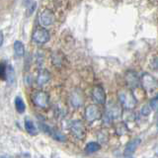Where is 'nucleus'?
<instances>
[{"mask_svg": "<svg viewBox=\"0 0 158 158\" xmlns=\"http://www.w3.org/2000/svg\"><path fill=\"white\" fill-rule=\"evenodd\" d=\"M6 67H7V65L4 62H0V79H2V80H4V79H5Z\"/></svg>", "mask_w": 158, "mask_h": 158, "instance_id": "20", "label": "nucleus"}, {"mask_svg": "<svg viewBox=\"0 0 158 158\" xmlns=\"http://www.w3.org/2000/svg\"><path fill=\"white\" fill-rule=\"evenodd\" d=\"M14 52H15V54H16L17 56L21 57L24 56L25 53V46L22 42L20 41H16L14 43Z\"/></svg>", "mask_w": 158, "mask_h": 158, "instance_id": "15", "label": "nucleus"}, {"mask_svg": "<svg viewBox=\"0 0 158 158\" xmlns=\"http://www.w3.org/2000/svg\"><path fill=\"white\" fill-rule=\"evenodd\" d=\"M101 149V145L98 142H89L85 147V151L87 153H95Z\"/></svg>", "mask_w": 158, "mask_h": 158, "instance_id": "18", "label": "nucleus"}, {"mask_svg": "<svg viewBox=\"0 0 158 158\" xmlns=\"http://www.w3.org/2000/svg\"><path fill=\"white\" fill-rule=\"evenodd\" d=\"M121 117V109L116 104H110L105 113V121L107 123H112L114 120Z\"/></svg>", "mask_w": 158, "mask_h": 158, "instance_id": "6", "label": "nucleus"}, {"mask_svg": "<svg viewBox=\"0 0 158 158\" xmlns=\"http://www.w3.org/2000/svg\"><path fill=\"white\" fill-rule=\"evenodd\" d=\"M70 131L74 137L78 139H83L86 135V128L82 121H73L70 123Z\"/></svg>", "mask_w": 158, "mask_h": 158, "instance_id": "4", "label": "nucleus"}, {"mask_svg": "<svg viewBox=\"0 0 158 158\" xmlns=\"http://www.w3.org/2000/svg\"><path fill=\"white\" fill-rule=\"evenodd\" d=\"M151 65H152V68L154 69L155 71L158 72V57H155L154 59H153Z\"/></svg>", "mask_w": 158, "mask_h": 158, "instance_id": "23", "label": "nucleus"}, {"mask_svg": "<svg viewBox=\"0 0 158 158\" xmlns=\"http://www.w3.org/2000/svg\"><path fill=\"white\" fill-rule=\"evenodd\" d=\"M141 82H142V86L144 87L145 90L149 91V92H152L153 90H155L157 87L156 79L148 73L143 74V76L141 78Z\"/></svg>", "mask_w": 158, "mask_h": 158, "instance_id": "8", "label": "nucleus"}, {"mask_svg": "<svg viewBox=\"0 0 158 158\" xmlns=\"http://www.w3.org/2000/svg\"><path fill=\"white\" fill-rule=\"evenodd\" d=\"M0 158H8V157L5 155H0Z\"/></svg>", "mask_w": 158, "mask_h": 158, "instance_id": "26", "label": "nucleus"}, {"mask_svg": "<svg viewBox=\"0 0 158 158\" xmlns=\"http://www.w3.org/2000/svg\"><path fill=\"white\" fill-rule=\"evenodd\" d=\"M33 102L39 108L46 109L49 106V97L47 92L44 91H36L33 94Z\"/></svg>", "mask_w": 158, "mask_h": 158, "instance_id": "3", "label": "nucleus"}, {"mask_svg": "<svg viewBox=\"0 0 158 158\" xmlns=\"http://www.w3.org/2000/svg\"><path fill=\"white\" fill-rule=\"evenodd\" d=\"M36 3H33L32 5H31V10H30V11H29V13H30V15H31L32 13H33V11H34V10H35V8H36Z\"/></svg>", "mask_w": 158, "mask_h": 158, "instance_id": "24", "label": "nucleus"}, {"mask_svg": "<svg viewBox=\"0 0 158 158\" xmlns=\"http://www.w3.org/2000/svg\"><path fill=\"white\" fill-rule=\"evenodd\" d=\"M15 108L18 113L20 114H23L26 110V105H25L24 100L21 97H16L15 98Z\"/></svg>", "mask_w": 158, "mask_h": 158, "instance_id": "17", "label": "nucleus"}, {"mask_svg": "<svg viewBox=\"0 0 158 158\" xmlns=\"http://www.w3.org/2000/svg\"><path fill=\"white\" fill-rule=\"evenodd\" d=\"M92 98L97 104L100 105H104L106 103V94L104 89L101 86H95L92 90Z\"/></svg>", "mask_w": 158, "mask_h": 158, "instance_id": "9", "label": "nucleus"}, {"mask_svg": "<svg viewBox=\"0 0 158 158\" xmlns=\"http://www.w3.org/2000/svg\"><path fill=\"white\" fill-rule=\"evenodd\" d=\"M118 100L123 108L131 110L136 105V99L130 90H122L118 92Z\"/></svg>", "mask_w": 158, "mask_h": 158, "instance_id": "1", "label": "nucleus"}, {"mask_svg": "<svg viewBox=\"0 0 158 158\" xmlns=\"http://www.w3.org/2000/svg\"><path fill=\"white\" fill-rule=\"evenodd\" d=\"M49 39H51V36H49V33L48 30H46V28H36L32 34V40L39 44H47L49 41Z\"/></svg>", "mask_w": 158, "mask_h": 158, "instance_id": "2", "label": "nucleus"}, {"mask_svg": "<svg viewBox=\"0 0 158 158\" xmlns=\"http://www.w3.org/2000/svg\"><path fill=\"white\" fill-rule=\"evenodd\" d=\"M157 155H158V152H157Z\"/></svg>", "mask_w": 158, "mask_h": 158, "instance_id": "27", "label": "nucleus"}, {"mask_svg": "<svg viewBox=\"0 0 158 158\" xmlns=\"http://www.w3.org/2000/svg\"><path fill=\"white\" fill-rule=\"evenodd\" d=\"M3 41H4V37H3V34L2 32H0V47L3 44Z\"/></svg>", "mask_w": 158, "mask_h": 158, "instance_id": "25", "label": "nucleus"}, {"mask_svg": "<svg viewBox=\"0 0 158 158\" xmlns=\"http://www.w3.org/2000/svg\"><path fill=\"white\" fill-rule=\"evenodd\" d=\"M15 76H16V74H15V70L12 65H7L6 67V74H5V80H7L8 83H13L14 80H15Z\"/></svg>", "mask_w": 158, "mask_h": 158, "instance_id": "16", "label": "nucleus"}, {"mask_svg": "<svg viewBox=\"0 0 158 158\" xmlns=\"http://www.w3.org/2000/svg\"><path fill=\"white\" fill-rule=\"evenodd\" d=\"M84 102V98H83V94L81 91L79 90H75L71 93L70 95V103L73 107L75 108H79L83 105Z\"/></svg>", "mask_w": 158, "mask_h": 158, "instance_id": "10", "label": "nucleus"}, {"mask_svg": "<svg viewBox=\"0 0 158 158\" xmlns=\"http://www.w3.org/2000/svg\"><path fill=\"white\" fill-rule=\"evenodd\" d=\"M84 115H85V118L87 122L93 123L101 118V112H100V109L98 108V106L91 104V105L86 107L85 114H84Z\"/></svg>", "mask_w": 158, "mask_h": 158, "instance_id": "5", "label": "nucleus"}, {"mask_svg": "<svg viewBox=\"0 0 158 158\" xmlns=\"http://www.w3.org/2000/svg\"><path fill=\"white\" fill-rule=\"evenodd\" d=\"M52 63L54 65L59 66L62 64V60H63V57H62V54L61 52H52Z\"/></svg>", "mask_w": 158, "mask_h": 158, "instance_id": "19", "label": "nucleus"}, {"mask_svg": "<svg viewBox=\"0 0 158 158\" xmlns=\"http://www.w3.org/2000/svg\"><path fill=\"white\" fill-rule=\"evenodd\" d=\"M140 143V139L139 138H135V139H133L131 141H130L127 143V145L126 146L125 148V152H123V155L125 156H130L131 155L133 152L135 151V149L138 147Z\"/></svg>", "mask_w": 158, "mask_h": 158, "instance_id": "13", "label": "nucleus"}, {"mask_svg": "<svg viewBox=\"0 0 158 158\" xmlns=\"http://www.w3.org/2000/svg\"><path fill=\"white\" fill-rule=\"evenodd\" d=\"M150 108L152 109V110H158V95L156 97H154L152 99V100L150 101V104H149Z\"/></svg>", "mask_w": 158, "mask_h": 158, "instance_id": "21", "label": "nucleus"}, {"mask_svg": "<svg viewBox=\"0 0 158 158\" xmlns=\"http://www.w3.org/2000/svg\"><path fill=\"white\" fill-rule=\"evenodd\" d=\"M25 128H26L27 132L31 135H38V128L36 127V125L34 123V122L31 120V118H25Z\"/></svg>", "mask_w": 158, "mask_h": 158, "instance_id": "14", "label": "nucleus"}, {"mask_svg": "<svg viewBox=\"0 0 158 158\" xmlns=\"http://www.w3.org/2000/svg\"><path fill=\"white\" fill-rule=\"evenodd\" d=\"M126 80L127 85L131 88H135L139 84V78L135 71H128L126 75Z\"/></svg>", "mask_w": 158, "mask_h": 158, "instance_id": "11", "label": "nucleus"}, {"mask_svg": "<svg viewBox=\"0 0 158 158\" xmlns=\"http://www.w3.org/2000/svg\"><path fill=\"white\" fill-rule=\"evenodd\" d=\"M39 22L43 27L51 26L54 22V15L53 12L49 9H44L43 11L40 13L39 16Z\"/></svg>", "mask_w": 158, "mask_h": 158, "instance_id": "7", "label": "nucleus"}, {"mask_svg": "<svg viewBox=\"0 0 158 158\" xmlns=\"http://www.w3.org/2000/svg\"><path fill=\"white\" fill-rule=\"evenodd\" d=\"M151 112V108L150 106H144L141 109V114L143 116H148Z\"/></svg>", "mask_w": 158, "mask_h": 158, "instance_id": "22", "label": "nucleus"}, {"mask_svg": "<svg viewBox=\"0 0 158 158\" xmlns=\"http://www.w3.org/2000/svg\"><path fill=\"white\" fill-rule=\"evenodd\" d=\"M49 79H51V73L46 69H43L39 72L37 76V84L39 86H44L49 81Z\"/></svg>", "mask_w": 158, "mask_h": 158, "instance_id": "12", "label": "nucleus"}]
</instances>
